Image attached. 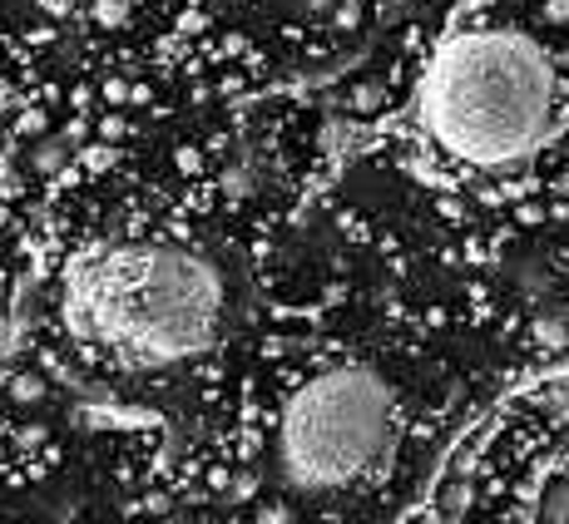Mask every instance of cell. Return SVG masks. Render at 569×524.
Returning <instances> with one entry per match:
<instances>
[{
	"instance_id": "1",
	"label": "cell",
	"mask_w": 569,
	"mask_h": 524,
	"mask_svg": "<svg viewBox=\"0 0 569 524\" xmlns=\"http://www.w3.org/2000/svg\"><path fill=\"white\" fill-rule=\"evenodd\" d=\"M64 326L129 366L208 352L223 326V278L189 248H84L64 268Z\"/></svg>"
},
{
	"instance_id": "2",
	"label": "cell",
	"mask_w": 569,
	"mask_h": 524,
	"mask_svg": "<svg viewBox=\"0 0 569 524\" xmlns=\"http://www.w3.org/2000/svg\"><path fill=\"white\" fill-rule=\"evenodd\" d=\"M555 94V64L530 36L461 30L426 64L416 119L456 163L510 169L550 139Z\"/></svg>"
},
{
	"instance_id": "3",
	"label": "cell",
	"mask_w": 569,
	"mask_h": 524,
	"mask_svg": "<svg viewBox=\"0 0 569 524\" xmlns=\"http://www.w3.org/2000/svg\"><path fill=\"white\" fill-rule=\"evenodd\" d=\"M391 425H397V396L377 371H322L282 411V480L302 495H332V490L357 485L391 445Z\"/></svg>"
},
{
	"instance_id": "4",
	"label": "cell",
	"mask_w": 569,
	"mask_h": 524,
	"mask_svg": "<svg viewBox=\"0 0 569 524\" xmlns=\"http://www.w3.org/2000/svg\"><path fill=\"white\" fill-rule=\"evenodd\" d=\"M74 144H80V129H64V134H50L36 144V154H30V173H64V163H70Z\"/></svg>"
},
{
	"instance_id": "5",
	"label": "cell",
	"mask_w": 569,
	"mask_h": 524,
	"mask_svg": "<svg viewBox=\"0 0 569 524\" xmlns=\"http://www.w3.org/2000/svg\"><path fill=\"white\" fill-rule=\"evenodd\" d=\"M26 298H30V282H20L16 308L0 312V362H16L20 346H26Z\"/></svg>"
},
{
	"instance_id": "6",
	"label": "cell",
	"mask_w": 569,
	"mask_h": 524,
	"mask_svg": "<svg viewBox=\"0 0 569 524\" xmlns=\"http://www.w3.org/2000/svg\"><path fill=\"white\" fill-rule=\"evenodd\" d=\"M540 524H569V480H555L540 495Z\"/></svg>"
},
{
	"instance_id": "7",
	"label": "cell",
	"mask_w": 569,
	"mask_h": 524,
	"mask_svg": "<svg viewBox=\"0 0 569 524\" xmlns=\"http://www.w3.org/2000/svg\"><path fill=\"white\" fill-rule=\"evenodd\" d=\"M10 396H16L20 406H26V401H40L46 396V376H36V371H16V376H10Z\"/></svg>"
},
{
	"instance_id": "8",
	"label": "cell",
	"mask_w": 569,
	"mask_h": 524,
	"mask_svg": "<svg viewBox=\"0 0 569 524\" xmlns=\"http://www.w3.org/2000/svg\"><path fill=\"white\" fill-rule=\"evenodd\" d=\"M545 411H550L555 421H569V376L555 381V386H545Z\"/></svg>"
},
{
	"instance_id": "9",
	"label": "cell",
	"mask_w": 569,
	"mask_h": 524,
	"mask_svg": "<svg viewBox=\"0 0 569 524\" xmlns=\"http://www.w3.org/2000/svg\"><path fill=\"white\" fill-rule=\"evenodd\" d=\"M94 20H100V26H124V0H100Z\"/></svg>"
},
{
	"instance_id": "10",
	"label": "cell",
	"mask_w": 569,
	"mask_h": 524,
	"mask_svg": "<svg viewBox=\"0 0 569 524\" xmlns=\"http://www.w3.org/2000/svg\"><path fill=\"white\" fill-rule=\"evenodd\" d=\"M466 505H470V490H451V495H446V510H441V524H456Z\"/></svg>"
},
{
	"instance_id": "11",
	"label": "cell",
	"mask_w": 569,
	"mask_h": 524,
	"mask_svg": "<svg viewBox=\"0 0 569 524\" xmlns=\"http://www.w3.org/2000/svg\"><path fill=\"white\" fill-rule=\"evenodd\" d=\"M20 193V173H16V163H0V199H16Z\"/></svg>"
},
{
	"instance_id": "12",
	"label": "cell",
	"mask_w": 569,
	"mask_h": 524,
	"mask_svg": "<svg viewBox=\"0 0 569 524\" xmlns=\"http://www.w3.org/2000/svg\"><path fill=\"white\" fill-rule=\"evenodd\" d=\"M253 485H258V475H238L233 490H228V500H253Z\"/></svg>"
},
{
	"instance_id": "13",
	"label": "cell",
	"mask_w": 569,
	"mask_h": 524,
	"mask_svg": "<svg viewBox=\"0 0 569 524\" xmlns=\"http://www.w3.org/2000/svg\"><path fill=\"white\" fill-rule=\"evenodd\" d=\"M258 524H292V515L282 505H268V510H258Z\"/></svg>"
},
{
	"instance_id": "14",
	"label": "cell",
	"mask_w": 569,
	"mask_h": 524,
	"mask_svg": "<svg viewBox=\"0 0 569 524\" xmlns=\"http://www.w3.org/2000/svg\"><path fill=\"white\" fill-rule=\"evenodd\" d=\"M545 16H550V20H569V0H545Z\"/></svg>"
},
{
	"instance_id": "15",
	"label": "cell",
	"mask_w": 569,
	"mask_h": 524,
	"mask_svg": "<svg viewBox=\"0 0 569 524\" xmlns=\"http://www.w3.org/2000/svg\"><path fill=\"white\" fill-rule=\"evenodd\" d=\"M377 104H381V100H377V90H357V109H362V114H371Z\"/></svg>"
},
{
	"instance_id": "16",
	"label": "cell",
	"mask_w": 569,
	"mask_h": 524,
	"mask_svg": "<svg viewBox=\"0 0 569 524\" xmlns=\"http://www.w3.org/2000/svg\"><path fill=\"white\" fill-rule=\"evenodd\" d=\"M104 94H109V104H119V100H129V90H124V80H109V84H104Z\"/></svg>"
},
{
	"instance_id": "17",
	"label": "cell",
	"mask_w": 569,
	"mask_h": 524,
	"mask_svg": "<svg viewBox=\"0 0 569 524\" xmlns=\"http://www.w3.org/2000/svg\"><path fill=\"white\" fill-rule=\"evenodd\" d=\"M40 6H46L50 16H70V6H74V0H40Z\"/></svg>"
},
{
	"instance_id": "18",
	"label": "cell",
	"mask_w": 569,
	"mask_h": 524,
	"mask_svg": "<svg viewBox=\"0 0 569 524\" xmlns=\"http://www.w3.org/2000/svg\"><path fill=\"white\" fill-rule=\"evenodd\" d=\"M84 163H90V169H104V163H109V149H90V154H84Z\"/></svg>"
}]
</instances>
